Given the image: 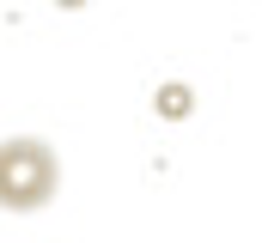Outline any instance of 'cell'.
Segmentation results:
<instances>
[{
    "label": "cell",
    "mask_w": 262,
    "mask_h": 243,
    "mask_svg": "<svg viewBox=\"0 0 262 243\" xmlns=\"http://www.w3.org/2000/svg\"><path fill=\"white\" fill-rule=\"evenodd\" d=\"M159 110H165V116H183V110H189V91H183V85H165V91H159Z\"/></svg>",
    "instance_id": "cell-2"
},
{
    "label": "cell",
    "mask_w": 262,
    "mask_h": 243,
    "mask_svg": "<svg viewBox=\"0 0 262 243\" xmlns=\"http://www.w3.org/2000/svg\"><path fill=\"white\" fill-rule=\"evenodd\" d=\"M61 6H67V12H73V6H85V0H61Z\"/></svg>",
    "instance_id": "cell-3"
},
{
    "label": "cell",
    "mask_w": 262,
    "mask_h": 243,
    "mask_svg": "<svg viewBox=\"0 0 262 243\" xmlns=\"http://www.w3.org/2000/svg\"><path fill=\"white\" fill-rule=\"evenodd\" d=\"M61 188V158L55 146L18 134L0 140V213H43Z\"/></svg>",
    "instance_id": "cell-1"
}]
</instances>
